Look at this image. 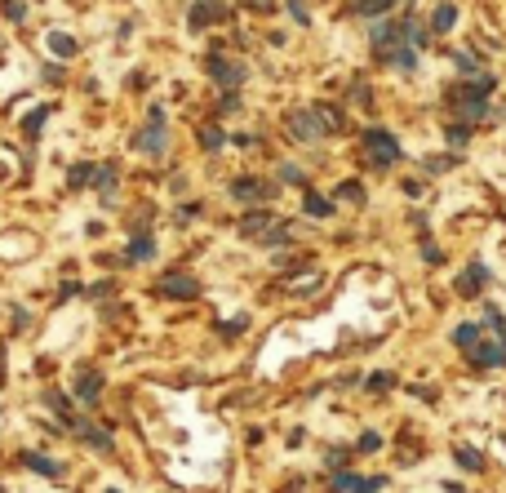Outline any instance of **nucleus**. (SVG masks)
Instances as JSON below:
<instances>
[{
  "mask_svg": "<svg viewBox=\"0 0 506 493\" xmlns=\"http://www.w3.org/2000/svg\"><path fill=\"white\" fill-rule=\"evenodd\" d=\"M453 343L462 347L480 369H498V365H506V320L498 316V311H489L484 325H462L457 329Z\"/></svg>",
  "mask_w": 506,
  "mask_h": 493,
  "instance_id": "nucleus-1",
  "label": "nucleus"
},
{
  "mask_svg": "<svg viewBox=\"0 0 506 493\" xmlns=\"http://www.w3.org/2000/svg\"><path fill=\"white\" fill-rule=\"evenodd\" d=\"M364 160H369L373 169H391L400 160V142L387 134V129H369L364 134Z\"/></svg>",
  "mask_w": 506,
  "mask_h": 493,
  "instance_id": "nucleus-2",
  "label": "nucleus"
},
{
  "mask_svg": "<svg viewBox=\"0 0 506 493\" xmlns=\"http://www.w3.org/2000/svg\"><path fill=\"white\" fill-rule=\"evenodd\" d=\"M289 134L293 138H302V142H315V138H324L329 134V125H324V116H320V107H302V111H289Z\"/></svg>",
  "mask_w": 506,
  "mask_h": 493,
  "instance_id": "nucleus-3",
  "label": "nucleus"
},
{
  "mask_svg": "<svg viewBox=\"0 0 506 493\" xmlns=\"http://www.w3.org/2000/svg\"><path fill=\"white\" fill-rule=\"evenodd\" d=\"M134 147L143 151V156H165V111L160 107L147 111V129H138Z\"/></svg>",
  "mask_w": 506,
  "mask_h": 493,
  "instance_id": "nucleus-4",
  "label": "nucleus"
},
{
  "mask_svg": "<svg viewBox=\"0 0 506 493\" xmlns=\"http://www.w3.org/2000/svg\"><path fill=\"white\" fill-rule=\"evenodd\" d=\"M387 480L382 476H351V471H333V489L337 493H378Z\"/></svg>",
  "mask_w": 506,
  "mask_h": 493,
  "instance_id": "nucleus-5",
  "label": "nucleus"
},
{
  "mask_svg": "<svg viewBox=\"0 0 506 493\" xmlns=\"http://www.w3.org/2000/svg\"><path fill=\"white\" fill-rule=\"evenodd\" d=\"M231 196H236V200H271L276 187L258 183V178H240V183H231Z\"/></svg>",
  "mask_w": 506,
  "mask_h": 493,
  "instance_id": "nucleus-6",
  "label": "nucleus"
},
{
  "mask_svg": "<svg viewBox=\"0 0 506 493\" xmlns=\"http://www.w3.org/2000/svg\"><path fill=\"white\" fill-rule=\"evenodd\" d=\"M209 76L218 84H227V89H236L240 80H245V71H240V62H227V58H218V54H213L209 58Z\"/></svg>",
  "mask_w": 506,
  "mask_h": 493,
  "instance_id": "nucleus-7",
  "label": "nucleus"
},
{
  "mask_svg": "<svg viewBox=\"0 0 506 493\" xmlns=\"http://www.w3.org/2000/svg\"><path fill=\"white\" fill-rule=\"evenodd\" d=\"M76 395L84 404H93L102 395V374H98V369H80V374H76Z\"/></svg>",
  "mask_w": 506,
  "mask_h": 493,
  "instance_id": "nucleus-8",
  "label": "nucleus"
},
{
  "mask_svg": "<svg viewBox=\"0 0 506 493\" xmlns=\"http://www.w3.org/2000/svg\"><path fill=\"white\" fill-rule=\"evenodd\" d=\"M240 231H245V236H253V240H267V236L271 231H276V214H249L245 218V222H240Z\"/></svg>",
  "mask_w": 506,
  "mask_h": 493,
  "instance_id": "nucleus-9",
  "label": "nucleus"
},
{
  "mask_svg": "<svg viewBox=\"0 0 506 493\" xmlns=\"http://www.w3.org/2000/svg\"><path fill=\"white\" fill-rule=\"evenodd\" d=\"M160 293H169V298H195V280L182 276V271H169L160 280Z\"/></svg>",
  "mask_w": 506,
  "mask_h": 493,
  "instance_id": "nucleus-10",
  "label": "nucleus"
},
{
  "mask_svg": "<svg viewBox=\"0 0 506 493\" xmlns=\"http://www.w3.org/2000/svg\"><path fill=\"white\" fill-rule=\"evenodd\" d=\"M218 18H227V5H218V0H200V5L191 9V27L200 32L204 23H218Z\"/></svg>",
  "mask_w": 506,
  "mask_h": 493,
  "instance_id": "nucleus-11",
  "label": "nucleus"
},
{
  "mask_svg": "<svg viewBox=\"0 0 506 493\" xmlns=\"http://www.w3.org/2000/svg\"><path fill=\"white\" fill-rule=\"evenodd\" d=\"M484 280H489V271H484V267H466L462 276H457V293H462V298H471Z\"/></svg>",
  "mask_w": 506,
  "mask_h": 493,
  "instance_id": "nucleus-12",
  "label": "nucleus"
},
{
  "mask_svg": "<svg viewBox=\"0 0 506 493\" xmlns=\"http://www.w3.org/2000/svg\"><path fill=\"white\" fill-rule=\"evenodd\" d=\"M453 23H457V9L453 5H435V14H431V32L444 36V32H453Z\"/></svg>",
  "mask_w": 506,
  "mask_h": 493,
  "instance_id": "nucleus-13",
  "label": "nucleus"
},
{
  "mask_svg": "<svg viewBox=\"0 0 506 493\" xmlns=\"http://www.w3.org/2000/svg\"><path fill=\"white\" fill-rule=\"evenodd\" d=\"M453 458H457V467H462V471H480V467H484L480 449H471V444H457V449H453Z\"/></svg>",
  "mask_w": 506,
  "mask_h": 493,
  "instance_id": "nucleus-14",
  "label": "nucleus"
},
{
  "mask_svg": "<svg viewBox=\"0 0 506 493\" xmlns=\"http://www.w3.org/2000/svg\"><path fill=\"white\" fill-rule=\"evenodd\" d=\"M27 467H32V471H40V476H49V480H58L62 476V467H58V462H53V458H40V453H27Z\"/></svg>",
  "mask_w": 506,
  "mask_h": 493,
  "instance_id": "nucleus-15",
  "label": "nucleus"
},
{
  "mask_svg": "<svg viewBox=\"0 0 506 493\" xmlns=\"http://www.w3.org/2000/svg\"><path fill=\"white\" fill-rule=\"evenodd\" d=\"M152 253H156V249H152V236H147V231L129 240V262H147Z\"/></svg>",
  "mask_w": 506,
  "mask_h": 493,
  "instance_id": "nucleus-16",
  "label": "nucleus"
},
{
  "mask_svg": "<svg viewBox=\"0 0 506 493\" xmlns=\"http://www.w3.org/2000/svg\"><path fill=\"white\" fill-rule=\"evenodd\" d=\"M306 214L311 218H329L333 214V205L324 200V196H315V192H306Z\"/></svg>",
  "mask_w": 506,
  "mask_h": 493,
  "instance_id": "nucleus-17",
  "label": "nucleus"
},
{
  "mask_svg": "<svg viewBox=\"0 0 506 493\" xmlns=\"http://www.w3.org/2000/svg\"><path fill=\"white\" fill-rule=\"evenodd\" d=\"M396 5V0H355V9L360 14H369V18H378V14H387V9Z\"/></svg>",
  "mask_w": 506,
  "mask_h": 493,
  "instance_id": "nucleus-18",
  "label": "nucleus"
},
{
  "mask_svg": "<svg viewBox=\"0 0 506 493\" xmlns=\"http://www.w3.org/2000/svg\"><path fill=\"white\" fill-rule=\"evenodd\" d=\"M89 178H93V169H89V165H76V169H71V178H67V183H71V187H84Z\"/></svg>",
  "mask_w": 506,
  "mask_h": 493,
  "instance_id": "nucleus-19",
  "label": "nucleus"
},
{
  "mask_svg": "<svg viewBox=\"0 0 506 493\" xmlns=\"http://www.w3.org/2000/svg\"><path fill=\"white\" fill-rule=\"evenodd\" d=\"M355 449H364V453H373V449H382V435H373V431H364L360 435V444Z\"/></svg>",
  "mask_w": 506,
  "mask_h": 493,
  "instance_id": "nucleus-20",
  "label": "nucleus"
},
{
  "mask_svg": "<svg viewBox=\"0 0 506 493\" xmlns=\"http://www.w3.org/2000/svg\"><path fill=\"white\" fill-rule=\"evenodd\" d=\"M71 49H76V41H71V36H58V32H53V54H71Z\"/></svg>",
  "mask_w": 506,
  "mask_h": 493,
  "instance_id": "nucleus-21",
  "label": "nucleus"
},
{
  "mask_svg": "<svg viewBox=\"0 0 506 493\" xmlns=\"http://www.w3.org/2000/svg\"><path fill=\"white\" fill-rule=\"evenodd\" d=\"M280 178H285V183H298V187H306L302 169H293V165H285V169H280Z\"/></svg>",
  "mask_w": 506,
  "mask_h": 493,
  "instance_id": "nucleus-22",
  "label": "nucleus"
},
{
  "mask_svg": "<svg viewBox=\"0 0 506 493\" xmlns=\"http://www.w3.org/2000/svg\"><path fill=\"white\" fill-rule=\"evenodd\" d=\"M382 387H396V378H391V374H373L369 378V391H382Z\"/></svg>",
  "mask_w": 506,
  "mask_h": 493,
  "instance_id": "nucleus-23",
  "label": "nucleus"
},
{
  "mask_svg": "<svg viewBox=\"0 0 506 493\" xmlns=\"http://www.w3.org/2000/svg\"><path fill=\"white\" fill-rule=\"evenodd\" d=\"M200 138H204V147H209V151H218V147H222V129H204Z\"/></svg>",
  "mask_w": 506,
  "mask_h": 493,
  "instance_id": "nucleus-24",
  "label": "nucleus"
},
{
  "mask_svg": "<svg viewBox=\"0 0 506 493\" xmlns=\"http://www.w3.org/2000/svg\"><path fill=\"white\" fill-rule=\"evenodd\" d=\"M346 458H351V453H346V449H337V453H329V471H342V467H346Z\"/></svg>",
  "mask_w": 506,
  "mask_h": 493,
  "instance_id": "nucleus-25",
  "label": "nucleus"
},
{
  "mask_svg": "<svg viewBox=\"0 0 506 493\" xmlns=\"http://www.w3.org/2000/svg\"><path fill=\"white\" fill-rule=\"evenodd\" d=\"M289 14H293L298 23H311V18H306V9H302V0H289Z\"/></svg>",
  "mask_w": 506,
  "mask_h": 493,
  "instance_id": "nucleus-26",
  "label": "nucleus"
},
{
  "mask_svg": "<svg viewBox=\"0 0 506 493\" xmlns=\"http://www.w3.org/2000/svg\"><path fill=\"white\" fill-rule=\"evenodd\" d=\"M45 116H49V107H40V111H36L32 120H27V134H36V129H40V120H45Z\"/></svg>",
  "mask_w": 506,
  "mask_h": 493,
  "instance_id": "nucleus-27",
  "label": "nucleus"
},
{
  "mask_svg": "<svg viewBox=\"0 0 506 493\" xmlns=\"http://www.w3.org/2000/svg\"><path fill=\"white\" fill-rule=\"evenodd\" d=\"M337 196H342V200H360V183H346Z\"/></svg>",
  "mask_w": 506,
  "mask_h": 493,
  "instance_id": "nucleus-28",
  "label": "nucleus"
},
{
  "mask_svg": "<svg viewBox=\"0 0 506 493\" xmlns=\"http://www.w3.org/2000/svg\"><path fill=\"white\" fill-rule=\"evenodd\" d=\"M466 134H471L466 125H453V129H448V138H453V142H466Z\"/></svg>",
  "mask_w": 506,
  "mask_h": 493,
  "instance_id": "nucleus-29",
  "label": "nucleus"
},
{
  "mask_svg": "<svg viewBox=\"0 0 506 493\" xmlns=\"http://www.w3.org/2000/svg\"><path fill=\"white\" fill-rule=\"evenodd\" d=\"M111 493H116V489H111Z\"/></svg>",
  "mask_w": 506,
  "mask_h": 493,
  "instance_id": "nucleus-30",
  "label": "nucleus"
}]
</instances>
